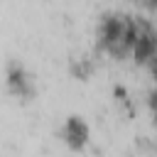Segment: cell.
Wrapping results in <instances>:
<instances>
[{
    "label": "cell",
    "mask_w": 157,
    "mask_h": 157,
    "mask_svg": "<svg viewBox=\"0 0 157 157\" xmlns=\"http://www.w3.org/2000/svg\"><path fill=\"white\" fill-rule=\"evenodd\" d=\"M137 32H140V17L128 15V12H118V10L103 12L96 22L98 47L118 61L125 59L128 54H132V44L137 39Z\"/></svg>",
    "instance_id": "cell-1"
},
{
    "label": "cell",
    "mask_w": 157,
    "mask_h": 157,
    "mask_svg": "<svg viewBox=\"0 0 157 157\" xmlns=\"http://www.w3.org/2000/svg\"><path fill=\"white\" fill-rule=\"evenodd\" d=\"M5 86L7 91L20 98V101H29L34 96V81H32V74L27 71V66L17 59H10L7 66H5Z\"/></svg>",
    "instance_id": "cell-2"
},
{
    "label": "cell",
    "mask_w": 157,
    "mask_h": 157,
    "mask_svg": "<svg viewBox=\"0 0 157 157\" xmlns=\"http://www.w3.org/2000/svg\"><path fill=\"white\" fill-rule=\"evenodd\" d=\"M155 54H157V27L147 17H140V32L132 44V59L137 64H150Z\"/></svg>",
    "instance_id": "cell-3"
},
{
    "label": "cell",
    "mask_w": 157,
    "mask_h": 157,
    "mask_svg": "<svg viewBox=\"0 0 157 157\" xmlns=\"http://www.w3.org/2000/svg\"><path fill=\"white\" fill-rule=\"evenodd\" d=\"M91 137V130H88V123L81 118V115H69L61 125V140L71 147V150H83L86 142Z\"/></svg>",
    "instance_id": "cell-4"
},
{
    "label": "cell",
    "mask_w": 157,
    "mask_h": 157,
    "mask_svg": "<svg viewBox=\"0 0 157 157\" xmlns=\"http://www.w3.org/2000/svg\"><path fill=\"white\" fill-rule=\"evenodd\" d=\"M69 71H71V76L74 78H88L91 74H93V59L91 56H74L71 59V64H69Z\"/></svg>",
    "instance_id": "cell-5"
},
{
    "label": "cell",
    "mask_w": 157,
    "mask_h": 157,
    "mask_svg": "<svg viewBox=\"0 0 157 157\" xmlns=\"http://www.w3.org/2000/svg\"><path fill=\"white\" fill-rule=\"evenodd\" d=\"M147 103H150V110H152V115L157 118V88H155V91H150V98H147Z\"/></svg>",
    "instance_id": "cell-6"
},
{
    "label": "cell",
    "mask_w": 157,
    "mask_h": 157,
    "mask_svg": "<svg viewBox=\"0 0 157 157\" xmlns=\"http://www.w3.org/2000/svg\"><path fill=\"white\" fill-rule=\"evenodd\" d=\"M147 66H150V74H152V76L157 78V54H155V56L150 59V64H147Z\"/></svg>",
    "instance_id": "cell-7"
}]
</instances>
